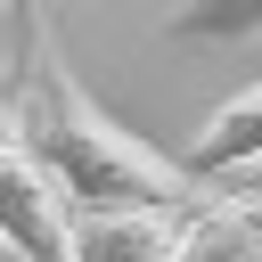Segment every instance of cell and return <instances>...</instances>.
Masks as SVG:
<instances>
[{"label": "cell", "mask_w": 262, "mask_h": 262, "mask_svg": "<svg viewBox=\"0 0 262 262\" xmlns=\"http://www.w3.org/2000/svg\"><path fill=\"white\" fill-rule=\"evenodd\" d=\"M172 262H262V196H213L188 213Z\"/></svg>", "instance_id": "cell-5"}, {"label": "cell", "mask_w": 262, "mask_h": 262, "mask_svg": "<svg viewBox=\"0 0 262 262\" xmlns=\"http://www.w3.org/2000/svg\"><path fill=\"white\" fill-rule=\"evenodd\" d=\"M180 172L205 188V180H229V172H262V82L254 90H237L205 131H196V147L180 156Z\"/></svg>", "instance_id": "cell-4"}, {"label": "cell", "mask_w": 262, "mask_h": 262, "mask_svg": "<svg viewBox=\"0 0 262 262\" xmlns=\"http://www.w3.org/2000/svg\"><path fill=\"white\" fill-rule=\"evenodd\" d=\"M164 33L196 49H237V41H262V0H180Z\"/></svg>", "instance_id": "cell-6"}, {"label": "cell", "mask_w": 262, "mask_h": 262, "mask_svg": "<svg viewBox=\"0 0 262 262\" xmlns=\"http://www.w3.org/2000/svg\"><path fill=\"white\" fill-rule=\"evenodd\" d=\"M0 246L25 254V262H66V196L33 164L8 98H0Z\"/></svg>", "instance_id": "cell-2"}, {"label": "cell", "mask_w": 262, "mask_h": 262, "mask_svg": "<svg viewBox=\"0 0 262 262\" xmlns=\"http://www.w3.org/2000/svg\"><path fill=\"white\" fill-rule=\"evenodd\" d=\"M8 115H16L33 164L49 172V188L66 196V213H106V205H180V213H196V205H213L172 156H156L147 139H131L66 74V57L49 49L33 0H25V98Z\"/></svg>", "instance_id": "cell-1"}, {"label": "cell", "mask_w": 262, "mask_h": 262, "mask_svg": "<svg viewBox=\"0 0 262 262\" xmlns=\"http://www.w3.org/2000/svg\"><path fill=\"white\" fill-rule=\"evenodd\" d=\"M205 213V205H196ZM188 213L180 205H106V213H66V262H172Z\"/></svg>", "instance_id": "cell-3"}]
</instances>
